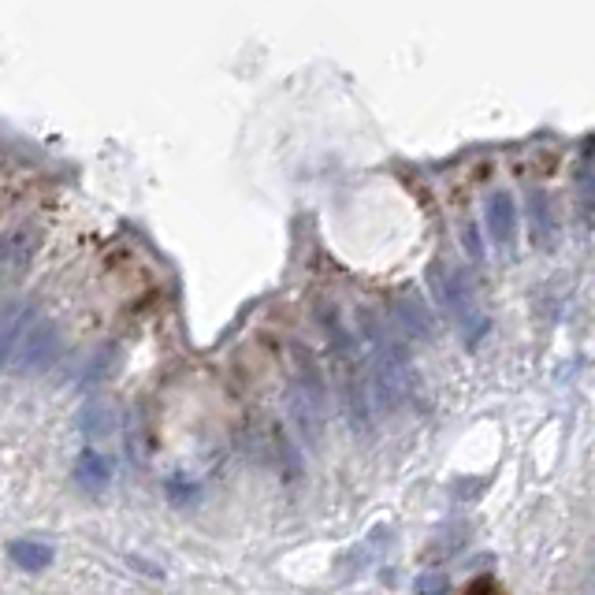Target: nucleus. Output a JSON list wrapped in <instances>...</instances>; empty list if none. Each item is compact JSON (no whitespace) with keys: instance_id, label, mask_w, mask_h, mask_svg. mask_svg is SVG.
Segmentation results:
<instances>
[{"instance_id":"1","label":"nucleus","mask_w":595,"mask_h":595,"mask_svg":"<svg viewBox=\"0 0 595 595\" xmlns=\"http://www.w3.org/2000/svg\"><path fill=\"white\" fill-rule=\"evenodd\" d=\"M287 406H291V421L305 436V443H317L328 402H324V376H320L317 361L305 350H298V357H294V384L291 395H287Z\"/></svg>"},{"instance_id":"4","label":"nucleus","mask_w":595,"mask_h":595,"mask_svg":"<svg viewBox=\"0 0 595 595\" xmlns=\"http://www.w3.org/2000/svg\"><path fill=\"white\" fill-rule=\"evenodd\" d=\"M8 555H12L15 566H23V569H30V573H38V569L53 566L56 551L49 547V543H41V540H12V543H8Z\"/></svg>"},{"instance_id":"2","label":"nucleus","mask_w":595,"mask_h":595,"mask_svg":"<svg viewBox=\"0 0 595 595\" xmlns=\"http://www.w3.org/2000/svg\"><path fill=\"white\" fill-rule=\"evenodd\" d=\"M56 357H60V335H56V328L49 320H34V324L23 331L19 346H15L8 369L19 372V376H41V372L53 369Z\"/></svg>"},{"instance_id":"6","label":"nucleus","mask_w":595,"mask_h":595,"mask_svg":"<svg viewBox=\"0 0 595 595\" xmlns=\"http://www.w3.org/2000/svg\"><path fill=\"white\" fill-rule=\"evenodd\" d=\"M79 428L86 432V439H105L112 436V417H108L101 406H86L79 413Z\"/></svg>"},{"instance_id":"5","label":"nucleus","mask_w":595,"mask_h":595,"mask_svg":"<svg viewBox=\"0 0 595 595\" xmlns=\"http://www.w3.org/2000/svg\"><path fill=\"white\" fill-rule=\"evenodd\" d=\"M27 328H30V313H23V309H15V313H8V317L0 320V369L12 365L15 346H19Z\"/></svg>"},{"instance_id":"3","label":"nucleus","mask_w":595,"mask_h":595,"mask_svg":"<svg viewBox=\"0 0 595 595\" xmlns=\"http://www.w3.org/2000/svg\"><path fill=\"white\" fill-rule=\"evenodd\" d=\"M75 480L82 484V491H105L112 484V462L97 447H86L75 462Z\"/></svg>"}]
</instances>
